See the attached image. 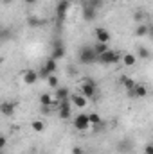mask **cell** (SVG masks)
<instances>
[{
	"mask_svg": "<svg viewBox=\"0 0 153 154\" xmlns=\"http://www.w3.org/2000/svg\"><path fill=\"white\" fill-rule=\"evenodd\" d=\"M77 59H79L81 65H92V63H96L97 56H96V52H94L92 47L85 45V47H81V48L77 50Z\"/></svg>",
	"mask_w": 153,
	"mask_h": 154,
	"instance_id": "6da1fadb",
	"label": "cell"
},
{
	"mask_svg": "<svg viewBox=\"0 0 153 154\" xmlns=\"http://www.w3.org/2000/svg\"><path fill=\"white\" fill-rule=\"evenodd\" d=\"M96 61H99L101 65H115V63H119V61H121V56H119L117 52H114L112 48H108L106 52L99 54Z\"/></svg>",
	"mask_w": 153,
	"mask_h": 154,
	"instance_id": "7a4b0ae2",
	"label": "cell"
},
{
	"mask_svg": "<svg viewBox=\"0 0 153 154\" xmlns=\"http://www.w3.org/2000/svg\"><path fill=\"white\" fill-rule=\"evenodd\" d=\"M96 93H97V86H96L94 81L86 79V81L81 82V95L85 99H96Z\"/></svg>",
	"mask_w": 153,
	"mask_h": 154,
	"instance_id": "3957f363",
	"label": "cell"
},
{
	"mask_svg": "<svg viewBox=\"0 0 153 154\" xmlns=\"http://www.w3.org/2000/svg\"><path fill=\"white\" fill-rule=\"evenodd\" d=\"M65 56V43L61 38H54L52 39V54H50V59L58 61Z\"/></svg>",
	"mask_w": 153,
	"mask_h": 154,
	"instance_id": "277c9868",
	"label": "cell"
},
{
	"mask_svg": "<svg viewBox=\"0 0 153 154\" xmlns=\"http://www.w3.org/2000/svg\"><path fill=\"white\" fill-rule=\"evenodd\" d=\"M74 127H76L77 131H88L90 129V122H88V115H83V113H79V115L74 118Z\"/></svg>",
	"mask_w": 153,
	"mask_h": 154,
	"instance_id": "5b68a950",
	"label": "cell"
},
{
	"mask_svg": "<svg viewBox=\"0 0 153 154\" xmlns=\"http://www.w3.org/2000/svg\"><path fill=\"white\" fill-rule=\"evenodd\" d=\"M94 34H96V43H110V38H112L110 31H106L105 27H97Z\"/></svg>",
	"mask_w": 153,
	"mask_h": 154,
	"instance_id": "8992f818",
	"label": "cell"
},
{
	"mask_svg": "<svg viewBox=\"0 0 153 154\" xmlns=\"http://www.w3.org/2000/svg\"><path fill=\"white\" fill-rule=\"evenodd\" d=\"M69 7H70V2H69V0H60V2H58V5H56V14H58L60 20H63V18L67 16Z\"/></svg>",
	"mask_w": 153,
	"mask_h": 154,
	"instance_id": "52a82bcc",
	"label": "cell"
},
{
	"mask_svg": "<svg viewBox=\"0 0 153 154\" xmlns=\"http://www.w3.org/2000/svg\"><path fill=\"white\" fill-rule=\"evenodd\" d=\"M22 79H24V82L25 84H34L36 81H38V72L36 70H25L24 74H22Z\"/></svg>",
	"mask_w": 153,
	"mask_h": 154,
	"instance_id": "ba28073f",
	"label": "cell"
},
{
	"mask_svg": "<svg viewBox=\"0 0 153 154\" xmlns=\"http://www.w3.org/2000/svg\"><path fill=\"white\" fill-rule=\"evenodd\" d=\"M130 95L132 97H146L148 95V88L144 84H135L132 90H130Z\"/></svg>",
	"mask_w": 153,
	"mask_h": 154,
	"instance_id": "9c48e42d",
	"label": "cell"
},
{
	"mask_svg": "<svg viewBox=\"0 0 153 154\" xmlns=\"http://www.w3.org/2000/svg\"><path fill=\"white\" fill-rule=\"evenodd\" d=\"M54 93H56V99H58V100H67V99H70V90H69V88L58 86V88H54Z\"/></svg>",
	"mask_w": 153,
	"mask_h": 154,
	"instance_id": "30bf717a",
	"label": "cell"
},
{
	"mask_svg": "<svg viewBox=\"0 0 153 154\" xmlns=\"http://www.w3.org/2000/svg\"><path fill=\"white\" fill-rule=\"evenodd\" d=\"M70 102L74 104V106H77L79 109H83L85 106H86V102H88V99H85L81 93H76V95H70Z\"/></svg>",
	"mask_w": 153,
	"mask_h": 154,
	"instance_id": "8fae6325",
	"label": "cell"
},
{
	"mask_svg": "<svg viewBox=\"0 0 153 154\" xmlns=\"http://www.w3.org/2000/svg\"><path fill=\"white\" fill-rule=\"evenodd\" d=\"M0 113L4 116H13V113H15V104L13 102H2L0 104Z\"/></svg>",
	"mask_w": 153,
	"mask_h": 154,
	"instance_id": "7c38bea8",
	"label": "cell"
},
{
	"mask_svg": "<svg viewBox=\"0 0 153 154\" xmlns=\"http://www.w3.org/2000/svg\"><path fill=\"white\" fill-rule=\"evenodd\" d=\"M56 68H58V63H56L54 59H50V57L43 63V70H45L49 75H50V74H54V72H56Z\"/></svg>",
	"mask_w": 153,
	"mask_h": 154,
	"instance_id": "4fadbf2b",
	"label": "cell"
},
{
	"mask_svg": "<svg viewBox=\"0 0 153 154\" xmlns=\"http://www.w3.org/2000/svg\"><path fill=\"white\" fill-rule=\"evenodd\" d=\"M52 95L50 93H41L40 95V104L43 106V108H52Z\"/></svg>",
	"mask_w": 153,
	"mask_h": 154,
	"instance_id": "5bb4252c",
	"label": "cell"
},
{
	"mask_svg": "<svg viewBox=\"0 0 153 154\" xmlns=\"http://www.w3.org/2000/svg\"><path fill=\"white\" fill-rule=\"evenodd\" d=\"M121 59H122L124 66H133V65L137 63V56H135V54H124Z\"/></svg>",
	"mask_w": 153,
	"mask_h": 154,
	"instance_id": "9a60e30c",
	"label": "cell"
},
{
	"mask_svg": "<svg viewBox=\"0 0 153 154\" xmlns=\"http://www.w3.org/2000/svg\"><path fill=\"white\" fill-rule=\"evenodd\" d=\"M121 84H122V86H124V88H126L128 91H130V90H132V88L135 86L133 79H132V77H128V75H122V77H121Z\"/></svg>",
	"mask_w": 153,
	"mask_h": 154,
	"instance_id": "2e32d148",
	"label": "cell"
},
{
	"mask_svg": "<svg viewBox=\"0 0 153 154\" xmlns=\"http://www.w3.org/2000/svg\"><path fill=\"white\" fill-rule=\"evenodd\" d=\"M92 48H94L96 56H99V54H103V52H106V50H108V43H96Z\"/></svg>",
	"mask_w": 153,
	"mask_h": 154,
	"instance_id": "e0dca14e",
	"label": "cell"
},
{
	"mask_svg": "<svg viewBox=\"0 0 153 154\" xmlns=\"http://www.w3.org/2000/svg\"><path fill=\"white\" fill-rule=\"evenodd\" d=\"M148 32H150V27H146V25H139L137 29H135V34L139 36V38H142V36H148Z\"/></svg>",
	"mask_w": 153,
	"mask_h": 154,
	"instance_id": "ac0fdd59",
	"label": "cell"
},
{
	"mask_svg": "<svg viewBox=\"0 0 153 154\" xmlns=\"http://www.w3.org/2000/svg\"><path fill=\"white\" fill-rule=\"evenodd\" d=\"M137 56H139V59H150V50L146 47H139Z\"/></svg>",
	"mask_w": 153,
	"mask_h": 154,
	"instance_id": "d6986e66",
	"label": "cell"
},
{
	"mask_svg": "<svg viewBox=\"0 0 153 154\" xmlns=\"http://www.w3.org/2000/svg\"><path fill=\"white\" fill-rule=\"evenodd\" d=\"M88 122H90V125H99L103 120H101V116L97 115V113H90L88 115Z\"/></svg>",
	"mask_w": 153,
	"mask_h": 154,
	"instance_id": "ffe728a7",
	"label": "cell"
},
{
	"mask_svg": "<svg viewBox=\"0 0 153 154\" xmlns=\"http://www.w3.org/2000/svg\"><path fill=\"white\" fill-rule=\"evenodd\" d=\"M31 127H33V129H34L36 133H41V131L45 129V124H43V120H33Z\"/></svg>",
	"mask_w": 153,
	"mask_h": 154,
	"instance_id": "44dd1931",
	"label": "cell"
},
{
	"mask_svg": "<svg viewBox=\"0 0 153 154\" xmlns=\"http://www.w3.org/2000/svg\"><path fill=\"white\" fill-rule=\"evenodd\" d=\"M27 23H29V25H31V27H40V25H43V23H45V22H43V20H41V18H36V16H31V18H29V22H27Z\"/></svg>",
	"mask_w": 153,
	"mask_h": 154,
	"instance_id": "7402d4cb",
	"label": "cell"
},
{
	"mask_svg": "<svg viewBox=\"0 0 153 154\" xmlns=\"http://www.w3.org/2000/svg\"><path fill=\"white\" fill-rule=\"evenodd\" d=\"M47 84L50 88H58V77L54 75V74H50V75L47 77Z\"/></svg>",
	"mask_w": 153,
	"mask_h": 154,
	"instance_id": "603a6c76",
	"label": "cell"
},
{
	"mask_svg": "<svg viewBox=\"0 0 153 154\" xmlns=\"http://www.w3.org/2000/svg\"><path fill=\"white\" fill-rule=\"evenodd\" d=\"M96 16V11L92 9V7H88V5H85V20H92Z\"/></svg>",
	"mask_w": 153,
	"mask_h": 154,
	"instance_id": "cb8c5ba5",
	"label": "cell"
},
{
	"mask_svg": "<svg viewBox=\"0 0 153 154\" xmlns=\"http://www.w3.org/2000/svg\"><path fill=\"white\" fill-rule=\"evenodd\" d=\"M85 5H88V7H92L94 11H97L101 5H103V0H90L88 4H85Z\"/></svg>",
	"mask_w": 153,
	"mask_h": 154,
	"instance_id": "d4e9b609",
	"label": "cell"
},
{
	"mask_svg": "<svg viewBox=\"0 0 153 154\" xmlns=\"http://www.w3.org/2000/svg\"><path fill=\"white\" fill-rule=\"evenodd\" d=\"M5 145H7V140H5V136H2V134H0V149H4Z\"/></svg>",
	"mask_w": 153,
	"mask_h": 154,
	"instance_id": "484cf974",
	"label": "cell"
},
{
	"mask_svg": "<svg viewBox=\"0 0 153 154\" xmlns=\"http://www.w3.org/2000/svg\"><path fill=\"white\" fill-rule=\"evenodd\" d=\"M72 154H83V149L81 147H74L72 149Z\"/></svg>",
	"mask_w": 153,
	"mask_h": 154,
	"instance_id": "4316f807",
	"label": "cell"
},
{
	"mask_svg": "<svg viewBox=\"0 0 153 154\" xmlns=\"http://www.w3.org/2000/svg\"><path fill=\"white\" fill-rule=\"evenodd\" d=\"M135 18H137V22H142V18H144V14H142V13H137V14H135Z\"/></svg>",
	"mask_w": 153,
	"mask_h": 154,
	"instance_id": "83f0119b",
	"label": "cell"
},
{
	"mask_svg": "<svg viewBox=\"0 0 153 154\" xmlns=\"http://www.w3.org/2000/svg\"><path fill=\"white\" fill-rule=\"evenodd\" d=\"M146 154H153V147L151 145H146Z\"/></svg>",
	"mask_w": 153,
	"mask_h": 154,
	"instance_id": "f1b7e54d",
	"label": "cell"
},
{
	"mask_svg": "<svg viewBox=\"0 0 153 154\" xmlns=\"http://www.w3.org/2000/svg\"><path fill=\"white\" fill-rule=\"evenodd\" d=\"M24 2H25L27 5H33V4H36V0H24Z\"/></svg>",
	"mask_w": 153,
	"mask_h": 154,
	"instance_id": "f546056e",
	"label": "cell"
},
{
	"mask_svg": "<svg viewBox=\"0 0 153 154\" xmlns=\"http://www.w3.org/2000/svg\"><path fill=\"white\" fill-rule=\"evenodd\" d=\"M2 4L4 5H9V4H13V0H2Z\"/></svg>",
	"mask_w": 153,
	"mask_h": 154,
	"instance_id": "4dcf8cb0",
	"label": "cell"
},
{
	"mask_svg": "<svg viewBox=\"0 0 153 154\" xmlns=\"http://www.w3.org/2000/svg\"><path fill=\"white\" fill-rule=\"evenodd\" d=\"M0 65H2V57H0Z\"/></svg>",
	"mask_w": 153,
	"mask_h": 154,
	"instance_id": "1f68e13d",
	"label": "cell"
}]
</instances>
